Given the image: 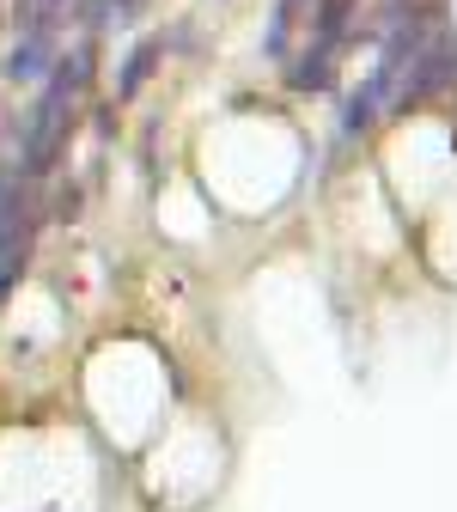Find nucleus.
Instances as JSON below:
<instances>
[{"label":"nucleus","mask_w":457,"mask_h":512,"mask_svg":"<svg viewBox=\"0 0 457 512\" xmlns=\"http://www.w3.org/2000/svg\"><path fill=\"white\" fill-rule=\"evenodd\" d=\"M153 61H159V43H141V49H135V61H128V74H122V92H135V86L153 74Z\"/></svg>","instance_id":"1"}]
</instances>
